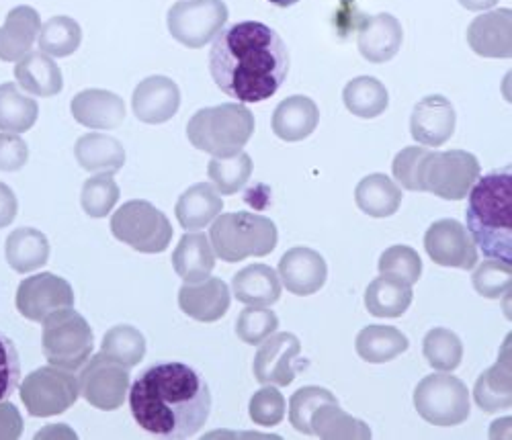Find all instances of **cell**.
Returning a JSON list of instances; mask_svg holds the SVG:
<instances>
[{"mask_svg":"<svg viewBox=\"0 0 512 440\" xmlns=\"http://www.w3.org/2000/svg\"><path fill=\"white\" fill-rule=\"evenodd\" d=\"M103 355L132 369L146 357V338L134 326H115L103 336Z\"/></svg>","mask_w":512,"mask_h":440,"instance_id":"f35d334b","label":"cell"},{"mask_svg":"<svg viewBox=\"0 0 512 440\" xmlns=\"http://www.w3.org/2000/svg\"><path fill=\"white\" fill-rule=\"evenodd\" d=\"M29 148L19 134L3 131L0 134V170L17 172L27 164Z\"/></svg>","mask_w":512,"mask_h":440,"instance_id":"f907efd6","label":"cell"},{"mask_svg":"<svg viewBox=\"0 0 512 440\" xmlns=\"http://www.w3.org/2000/svg\"><path fill=\"white\" fill-rule=\"evenodd\" d=\"M224 209V199L211 183H197L189 187L177 201L175 213L185 230L197 232L209 226Z\"/></svg>","mask_w":512,"mask_h":440,"instance_id":"484cf974","label":"cell"},{"mask_svg":"<svg viewBox=\"0 0 512 440\" xmlns=\"http://www.w3.org/2000/svg\"><path fill=\"white\" fill-rule=\"evenodd\" d=\"M37 115V101L23 95L15 82L0 84V131L23 134L35 125Z\"/></svg>","mask_w":512,"mask_h":440,"instance_id":"8d00e7d4","label":"cell"},{"mask_svg":"<svg viewBox=\"0 0 512 440\" xmlns=\"http://www.w3.org/2000/svg\"><path fill=\"white\" fill-rule=\"evenodd\" d=\"M252 168V158L246 152H238L228 158H211L207 174L220 195H234L248 183Z\"/></svg>","mask_w":512,"mask_h":440,"instance_id":"ab89813d","label":"cell"},{"mask_svg":"<svg viewBox=\"0 0 512 440\" xmlns=\"http://www.w3.org/2000/svg\"><path fill=\"white\" fill-rule=\"evenodd\" d=\"M111 234L144 254H160L173 240L168 217L144 199L123 203L111 217Z\"/></svg>","mask_w":512,"mask_h":440,"instance_id":"52a82bcc","label":"cell"},{"mask_svg":"<svg viewBox=\"0 0 512 440\" xmlns=\"http://www.w3.org/2000/svg\"><path fill=\"white\" fill-rule=\"evenodd\" d=\"M179 107L181 91L177 82L168 76H150L142 80L132 97L134 115L148 125H158L173 119Z\"/></svg>","mask_w":512,"mask_h":440,"instance_id":"ac0fdd59","label":"cell"},{"mask_svg":"<svg viewBox=\"0 0 512 440\" xmlns=\"http://www.w3.org/2000/svg\"><path fill=\"white\" fill-rule=\"evenodd\" d=\"M408 338L404 332H400L394 326H367L357 334L355 348L357 355L371 363V365H381V363H390L396 357L404 355L408 350Z\"/></svg>","mask_w":512,"mask_h":440,"instance_id":"4dcf8cb0","label":"cell"},{"mask_svg":"<svg viewBox=\"0 0 512 440\" xmlns=\"http://www.w3.org/2000/svg\"><path fill=\"white\" fill-rule=\"evenodd\" d=\"M345 107L351 111V115L361 119H375L383 115V111L390 105L388 88L383 86L373 76H359L353 78L343 91Z\"/></svg>","mask_w":512,"mask_h":440,"instance_id":"d590c367","label":"cell"},{"mask_svg":"<svg viewBox=\"0 0 512 440\" xmlns=\"http://www.w3.org/2000/svg\"><path fill=\"white\" fill-rule=\"evenodd\" d=\"M455 123L457 115L449 99L431 95L416 103L410 117V134L424 148H439L451 140Z\"/></svg>","mask_w":512,"mask_h":440,"instance_id":"e0dca14e","label":"cell"},{"mask_svg":"<svg viewBox=\"0 0 512 440\" xmlns=\"http://www.w3.org/2000/svg\"><path fill=\"white\" fill-rule=\"evenodd\" d=\"M302 342L291 332L271 334L261 342L259 352L254 357V377L263 385L287 387L293 383L297 369L295 359L300 357Z\"/></svg>","mask_w":512,"mask_h":440,"instance_id":"9a60e30c","label":"cell"},{"mask_svg":"<svg viewBox=\"0 0 512 440\" xmlns=\"http://www.w3.org/2000/svg\"><path fill=\"white\" fill-rule=\"evenodd\" d=\"M230 303L232 293L218 277H207L199 283H185L179 289L181 310L197 322H218L230 310Z\"/></svg>","mask_w":512,"mask_h":440,"instance_id":"d6986e66","label":"cell"},{"mask_svg":"<svg viewBox=\"0 0 512 440\" xmlns=\"http://www.w3.org/2000/svg\"><path fill=\"white\" fill-rule=\"evenodd\" d=\"M474 289L486 297V299H500L502 295H506L510 291V283H512V264L496 260V258H488L482 264H476L474 267Z\"/></svg>","mask_w":512,"mask_h":440,"instance_id":"bcb514c9","label":"cell"},{"mask_svg":"<svg viewBox=\"0 0 512 440\" xmlns=\"http://www.w3.org/2000/svg\"><path fill=\"white\" fill-rule=\"evenodd\" d=\"M21 381V361L15 342L0 332V402L9 400Z\"/></svg>","mask_w":512,"mask_h":440,"instance_id":"681fc988","label":"cell"},{"mask_svg":"<svg viewBox=\"0 0 512 440\" xmlns=\"http://www.w3.org/2000/svg\"><path fill=\"white\" fill-rule=\"evenodd\" d=\"M15 303L23 318L44 322L50 314L74 305V291L66 279L52 273H39L19 285Z\"/></svg>","mask_w":512,"mask_h":440,"instance_id":"5bb4252c","label":"cell"},{"mask_svg":"<svg viewBox=\"0 0 512 440\" xmlns=\"http://www.w3.org/2000/svg\"><path fill=\"white\" fill-rule=\"evenodd\" d=\"M357 207L371 217H390L400 209L402 191L386 174H369L355 189Z\"/></svg>","mask_w":512,"mask_h":440,"instance_id":"1f68e13d","label":"cell"},{"mask_svg":"<svg viewBox=\"0 0 512 440\" xmlns=\"http://www.w3.org/2000/svg\"><path fill=\"white\" fill-rule=\"evenodd\" d=\"M318 121V105L310 97L293 95L277 105L271 127L283 142H302L314 134Z\"/></svg>","mask_w":512,"mask_h":440,"instance_id":"603a6c76","label":"cell"},{"mask_svg":"<svg viewBox=\"0 0 512 440\" xmlns=\"http://www.w3.org/2000/svg\"><path fill=\"white\" fill-rule=\"evenodd\" d=\"M228 21L224 0H179L170 7L166 25L183 46L197 50L216 37Z\"/></svg>","mask_w":512,"mask_h":440,"instance_id":"8fae6325","label":"cell"},{"mask_svg":"<svg viewBox=\"0 0 512 440\" xmlns=\"http://www.w3.org/2000/svg\"><path fill=\"white\" fill-rule=\"evenodd\" d=\"M209 72L224 95L240 103H263L287 80L289 52L273 27L242 21L213 37Z\"/></svg>","mask_w":512,"mask_h":440,"instance_id":"6da1fadb","label":"cell"},{"mask_svg":"<svg viewBox=\"0 0 512 440\" xmlns=\"http://www.w3.org/2000/svg\"><path fill=\"white\" fill-rule=\"evenodd\" d=\"M254 125V115L244 103H224L197 111L187 125V138L193 148L213 158H228L242 152Z\"/></svg>","mask_w":512,"mask_h":440,"instance_id":"277c9868","label":"cell"},{"mask_svg":"<svg viewBox=\"0 0 512 440\" xmlns=\"http://www.w3.org/2000/svg\"><path fill=\"white\" fill-rule=\"evenodd\" d=\"M76 162L89 172L115 174L125 164V150L119 140L107 134H87L74 146Z\"/></svg>","mask_w":512,"mask_h":440,"instance_id":"f546056e","label":"cell"},{"mask_svg":"<svg viewBox=\"0 0 512 440\" xmlns=\"http://www.w3.org/2000/svg\"><path fill=\"white\" fill-rule=\"evenodd\" d=\"M7 262L17 273H31L48 264L50 242L35 228H19L7 238Z\"/></svg>","mask_w":512,"mask_h":440,"instance_id":"d6a6232c","label":"cell"},{"mask_svg":"<svg viewBox=\"0 0 512 440\" xmlns=\"http://www.w3.org/2000/svg\"><path fill=\"white\" fill-rule=\"evenodd\" d=\"M279 328V318L269 307H256L248 305L246 310L240 312L236 322V334L244 344L256 346L267 340Z\"/></svg>","mask_w":512,"mask_h":440,"instance_id":"f6af8a7d","label":"cell"},{"mask_svg":"<svg viewBox=\"0 0 512 440\" xmlns=\"http://www.w3.org/2000/svg\"><path fill=\"white\" fill-rule=\"evenodd\" d=\"M15 78L21 88L35 97H56L64 86L60 66L44 52L25 54L15 66Z\"/></svg>","mask_w":512,"mask_h":440,"instance_id":"4316f807","label":"cell"},{"mask_svg":"<svg viewBox=\"0 0 512 440\" xmlns=\"http://www.w3.org/2000/svg\"><path fill=\"white\" fill-rule=\"evenodd\" d=\"M496 3H498V0H459V5H461L463 9L474 11V13L488 11V9H492Z\"/></svg>","mask_w":512,"mask_h":440,"instance_id":"db71d44e","label":"cell"},{"mask_svg":"<svg viewBox=\"0 0 512 440\" xmlns=\"http://www.w3.org/2000/svg\"><path fill=\"white\" fill-rule=\"evenodd\" d=\"M467 232L486 258L512 262L510 166L480 176L467 193Z\"/></svg>","mask_w":512,"mask_h":440,"instance_id":"3957f363","label":"cell"},{"mask_svg":"<svg viewBox=\"0 0 512 440\" xmlns=\"http://www.w3.org/2000/svg\"><path fill=\"white\" fill-rule=\"evenodd\" d=\"M21 402L35 418H50L70 410L78 395V379L60 367H41L21 383Z\"/></svg>","mask_w":512,"mask_h":440,"instance_id":"30bf717a","label":"cell"},{"mask_svg":"<svg viewBox=\"0 0 512 440\" xmlns=\"http://www.w3.org/2000/svg\"><path fill=\"white\" fill-rule=\"evenodd\" d=\"M80 369L78 387L84 400L103 412H113L123 406L130 391V369L103 352L89 357Z\"/></svg>","mask_w":512,"mask_h":440,"instance_id":"7c38bea8","label":"cell"},{"mask_svg":"<svg viewBox=\"0 0 512 440\" xmlns=\"http://www.w3.org/2000/svg\"><path fill=\"white\" fill-rule=\"evenodd\" d=\"M426 254L439 267L472 271L478 264V246L457 219H439L424 234Z\"/></svg>","mask_w":512,"mask_h":440,"instance_id":"4fadbf2b","label":"cell"},{"mask_svg":"<svg viewBox=\"0 0 512 440\" xmlns=\"http://www.w3.org/2000/svg\"><path fill=\"white\" fill-rule=\"evenodd\" d=\"M175 273L185 283H199L211 277V271L216 269V252L203 232H189L181 238L179 246L173 254Z\"/></svg>","mask_w":512,"mask_h":440,"instance_id":"d4e9b609","label":"cell"},{"mask_svg":"<svg viewBox=\"0 0 512 440\" xmlns=\"http://www.w3.org/2000/svg\"><path fill=\"white\" fill-rule=\"evenodd\" d=\"M480 172V162L472 152L431 150L420 170L422 191L433 193L445 201H461L480 179Z\"/></svg>","mask_w":512,"mask_h":440,"instance_id":"ba28073f","label":"cell"},{"mask_svg":"<svg viewBox=\"0 0 512 440\" xmlns=\"http://www.w3.org/2000/svg\"><path fill=\"white\" fill-rule=\"evenodd\" d=\"M277 275L287 291H291L293 295L308 297L324 287L328 267L320 252L306 246H295L281 256Z\"/></svg>","mask_w":512,"mask_h":440,"instance_id":"2e32d148","label":"cell"},{"mask_svg":"<svg viewBox=\"0 0 512 440\" xmlns=\"http://www.w3.org/2000/svg\"><path fill=\"white\" fill-rule=\"evenodd\" d=\"M334 402H338L334 398V393H330L324 387L308 385V387L297 389L289 400V422L297 432H302L306 436H314L312 434V416H314V412L320 406L334 404Z\"/></svg>","mask_w":512,"mask_h":440,"instance_id":"b9f144b4","label":"cell"},{"mask_svg":"<svg viewBox=\"0 0 512 440\" xmlns=\"http://www.w3.org/2000/svg\"><path fill=\"white\" fill-rule=\"evenodd\" d=\"M414 408L422 420L433 426H457L469 416V391L459 377L441 371L416 385Z\"/></svg>","mask_w":512,"mask_h":440,"instance_id":"9c48e42d","label":"cell"},{"mask_svg":"<svg viewBox=\"0 0 512 440\" xmlns=\"http://www.w3.org/2000/svg\"><path fill=\"white\" fill-rule=\"evenodd\" d=\"M74 119L89 129H115L125 119V103L121 97L101 88H89L72 99Z\"/></svg>","mask_w":512,"mask_h":440,"instance_id":"7402d4cb","label":"cell"},{"mask_svg":"<svg viewBox=\"0 0 512 440\" xmlns=\"http://www.w3.org/2000/svg\"><path fill=\"white\" fill-rule=\"evenodd\" d=\"M279 275L267 264H250L232 279L236 301L256 307H271L281 297Z\"/></svg>","mask_w":512,"mask_h":440,"instance_id":"83f0119b","label":"cell"},{"mask_svg":"<svg viewBox=\"0 0 512 440\" xmlns=\"http://www.w3.org/2000/svg\"><path fill=\"white\" fill-rule=\"evenodd\" d=\"M429 148H404L402 152L396 154L392 170H394V179L406 189V191H422V183H420V170H422V162L429 154Z\"/></svg>","mask_w":512,"mask_h":440,"instance_id":"c3c4849f","label":"cell"},{"mask_svg":"<svg viewBox=\"0 0 512 440\" xmlns=\"http://www.w3.org/2000/svg\"><path fill=\"white\" fill-rule=\"evenodd\" d=\"M39 29L41 19L33 7H15L7 15L5 25L0 27V60L17 62L25 54H29V50L33 48V41L39 35Z\"/></svg>","mask_w":512,"mask_h":440,"instance_id":"cb8c5ba5","label":"cell"},{"mask_svg":"<svg viewBox=\"0 0 512 440\" xmlns=\"http://www.w3.org/2000/svg\"><path fill=\"white\" fill-rule=\"evenodd\" d=\"M271 5L275 7H281V9H287V7H293L295 3H300V0H269Z\"/></svg>","mask_w":512,"mask_h":440,"instance_id":"11a10c76","label":"cell"},{"mask_svg":"<svg viewBox=\"0 0 512 440\" xmlns=\"http://www.w3.org/2000/svg\"><path fill=\"white\" fill-rule=\"evenodd\" d=\"M41 324H44L41 348L50 365L76 371L89 361L95 348V336L89 322L72 307L50 314Z\"/></svg>","mask_w":512,"mask_h":440,"instance_id":"8992f818","label":"cell"},{"mask_svg":"<svg viewBox=\"0 0 512 440\" xmlns=\"http://www.w3.org/2000/svg\"><path fill=\"white\" fill-rule=\"evenodd\" d=\"M248 416L256 426L271 428V426L281 424V420L285 418L283 393L273 385H265L250 398Z\"/></svg>","mask_w":512,"mask_h":440,"instance_id":"7dc6e473","label":"cell"},{"mask_svg":"<svg viewBox=\"0 0 512 440\" xmlns=\"http://www.w3.org/2000/svg\"><path fill=\"white\" fill-rule=\"evenodd\" d=\"M404 29L400 21L390 13H379L367 17L357 35V46L361 56L371 64L390 62L402 48Z\"/></svg>","mask_w":512,"mask_h":440,"instance_id":"44dd1931","label":"cell"},{"mask_svg":"<svg viewBox=\"0 0 512 440\" xmlns=\"http://www.w3.org/2000/svg\"><path fill=\"white\" fill-rule=\"evenodd\" d=\"M412 287L390 277L371 281L365 291V307L375 318H400L412 303Z\"/></svg>","mask_w":512,"mask_h":440,"instance_id":"836d02e7","label":"cell"},{"mask_svg":"<svg viewBox=\"0 0 512 440\" xmlns=\"http://www.w3.org/2000/svg\"><path fill=\"white\" fill-rule=\"evenodd\" d=\"M424 359L437 371L451 373L461 365L463 359V344L459 336L447 328H433L426 332L422 342Z\"/></svg>","mask_w":512,"mask_h":440,"instance_id":"60d3db41","label":"cell"},{"mask_svg":"<svg viewBox=\"0 0 512 440\" xmlns=\"http://www.w3.org/2000/svg\"><path fill=\"white\" fill-rule=\"evenodd\" d=\"M19 211V201L13 193L11 187H7L5 183H0V230L9 228Z\"/></svg>","mask_w":512,"mask_h":440,"instance_id":"f5cc1de1","label":"cell"},{"mask_svg":"<svg viewBox=\"0 0 512 440\" xmlns=\"http://www.w3.org/2000/svg\"><path fill=\"white\" fill-rule=\"evenodd\" d=\"M467 43L482 58L506 60L512 54V13L498 9L484 13L467 27Z\"/></svg>","mask_w":512,"mask_h":440,"instance_id":"ffe728a7","label":"cell"},{"mask_svg":"<svg viewBox=\"0 0 512 440\" xmlns=\"http://www.w3.org/2000/svg\"><path fill=\"white\" fill-rule=\"evenodd\" d=\"M82 41V29L72 17H52L39 29V50L50 58L72 56Z\"/></svg>","mask_w":512,"mask_h":440,"instance_id":"74e56055","label":"cell"},{"mask_svg":"<svg viewBox=\"0 0 512 440\" xmlns=\"http://www.w3.org/2000/svg\"><path fill=\"white\" fill-rule=\"evenodd\" d=\"M23 434V416L19 410L9 404L0 402V440H17Z\"/></svg>","mask_w":512,"mask_h":440,"instance_id":"816d5d0a","label":"cell"},{"mask_svg":"<svg viewBox=\"0 0 512 440\" xmlns=\"http://www.w3.org/2000/svg\"><path fill=\"white\" fill-rule=\"evenodd\" d=\"M377 269L381 277H390L412 287L414 283H418L422 275V260L414 248L398 244L383 250L377 262Z\"/></svg>","mask_w":512,"mask_h":440,"instance_id":"7bdbcfd3","label":"cell"},{"mask_svg":"<svg viewBox=\"0 0 512 440\" xmlns=\"http://www.w3.org/2000/svg\"><path fill=\"white\" fill-rule=\"evenodd\" d=\"M277 226L259 213H222L213 219L209 242L224 262H240L248 256H267L277 246Z\"/></svg>","mask_w":512,"mask_h":440,"instance_id":"5b68a950","label":"cell"},{"mask_svg":"<svg viewBox=\"0 0 512 440\" xmlns=\"http://www.w3.org/2000/svg\"><path fill=\"white\" fill-rule=\"evenodd\" d=\"M312 434L324 440H367L371 438V428L347 414L343 408L334 404L320 406L312 416Z\"/></svg>","mask_w":512,"mask_h":440,"instance_id":"e575fe53","label":"cell"},{"mask_svg":"<svg viewBox=\"0 0 512 440\" xmlns=\"http://www.w3.org/2000/svg\"><path fill=\"white\" fill-rule=\"evenodd\" d=\"M127 393L138 426L160 438H193L211 412L207 381L185 363L148 367Z\"/></svg>","mask_w":512,"mask_h":440,"instance_id":"7a4b0ae2","label":"cell"},{"mask_svg":"<svg viewBox=\"0 0 512 440\" xmlns=\"http://www.w3.org/2000/svg\"><path fill=\"white\" fill-rule=\"evenodd\" d=\"M474 400L480 410L494 414L500 410H508L512 404V369H510V355H508V342L502 350V359L484 371L474 387Z\"/></svg>","mask_w":512,"mask_h":440,"instance_id":"f1b7e54d","label":"cell"},{"mask_svg":"<svg viewBox=\"0 0 512 440\" xmlns=\"http://www.w3.org/2000/svg\"><path fill=\"white\" fill-rule=\"evenodd\" d=\"M119 201V187L111 174H97L93 179L82 185L80 203L82 209L91 217H105L113 211V207Z\"/></svg>","mask_w":512,"mask_h":440,"instance_id":"ee69618b","label":"cell"}]
</instances>
